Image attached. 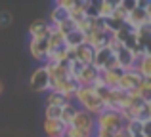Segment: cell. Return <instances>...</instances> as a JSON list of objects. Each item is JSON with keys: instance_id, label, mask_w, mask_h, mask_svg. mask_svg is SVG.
<instances>
[{"instance_id": "cell-14", "label": "cell", "mask_w": 151, "mask_h": 137, "mask_svg": "<svg viewBox=\"0 0 151 137\" xmlns=\"http://www.w3.org/2000/svg\"><path fill=\"white\" fill-rule=\"evenodd\" d=\"M63 44H65V34H61L58 29H52V33L48 34V46H50V52H54V50H59L63 48Z\"/></svg>"}, {"instance_id": "cell-10", "label": "cell", "mask_w": 151, "mask_h": 137, "mask_svg": "<svg viewBox=\"0 0 151 137\" xmlns=\"http://www.w3.org/2000/svg\"><path fill=\"white\" fill-rule=\"evenodd\" d=\"M82 107V111L84 112H88V114H92L94 118H96L98 114H100V112H103V103L100 99H98L96 95H92V97H88V99L84 101V103L81 105Z\"/></svg>"}, {"instance_id": "cell-2", "label": "cell", "mask_w": 151, "mask_h": 137, "mask_svg": "<svg viewBox=\"0 0 151 137\" xmlns=\"http://www.w3.org/2000/svg\"><path fill=\"white\" fill-rule=\"evenodd\" d=\"M71 126L94 137V131H96V118H94L92 114H88V112H84L82 109H78L75 118H73V122H71Z\"/></svg>"}, {"instance_id": "cell-3", "label": "cell", "mask_w": 151, "mask_h": 137, "mask_svg": "<svg viewBox=\"0 0 151 137\" xmlns=\"http://www.w3.org/2000/svg\"><path fill=\"white\" fill-rule=\"evenodd\" d=\"M31 89L37 93H42V92H48L50 89V76H48V70L44 67H38L37 70L33 72L31 76V82H29Z\"/></svg>"}, {"instance_id": "cell-5", "label": "cell", "mask_w": 151, "mask_h": 137, "mask_svg": "<svg viewBox=\"0 0 151 137\" xmlns=\"http://www.w3.org/2000/svg\"><path fill=\"white\" fill-rule=\"evenodd\" d=\"M142 84V76L136 72V70H128V72H122L121 80H119V86L117 89H121V92H130V89L138 88V86Z\"/></svg>"}, {"instance_id": "cell-26", "label": "cell", "mask_w": 151, "mask_h": 137, "mask_svg": "<svg viewBox=\"0 0 151 137\" xmlns=\"http://www.w3.org/2000/svg\"><path fill=\"white\" fill-rule=\"evenodd\" d=\"M75 2H77V0H59V2H55V8H59V10H63L67 13V11L75 6Z\"/></svg>"}, {"instance_id": "cell-11", "label": "cell", "mask_w": 151, "mask_h": 137, "mask_svg": "<svg viewBox=\"0 0 151 137\" xmlns=\"http://www.w3.org/2000/svg\"><path fill=\"white\" fill-rule=\"evenodd\" d=\"M92 57H94V50L90 46L82 44L78 48H75V61H78L82 65H92Z\"/></svg>"}, {"instance_id": "cell-22", "label": "cell", "mask_w": 151, "mask_h": 137, "mask_svg": "<svg viewBox=\"0 0 151 137\" xmlns=\"http://www.w3.org/2000/svg\"><path fill=\"white\" fill-rule=\"evenodd\" d=\"M67 19V13L63 10H59V8H54V10L50 11V25H54V27H58L61 21H65Z\"/></svg>"}, {"instance_id": "cell-24", "label": "cell", "mask_w": 151, "mask_h": 137, "mask_svg": "<svg viewBox=\"0 0 151 137\" xmlns=\"http://www.w3.org/2000/svg\"><path fill=\"white\" fill-rule=\"evenodd\" d=\"M55 29H58V31H59L61 34H69V33H73V31H75V23L71 21L69 17H67L65 21H61V23H59L58 27H55Z\"/></svg>"}, {"instance_id": "cell-20", "label": "cell", "mask_w": 151, "mask_h": 137, "mask_svg": "<svg viewBox=\"0 0 151 137\" xmlns=\"http://www.w3.org/2000/svg\"><path fill=\"white\" fill-rule=\"evenodd\" d=\"M92 95H94V86L90 84V86H78L73 97L77 99V103H78V105H82L86 99H88V97H92Z\"/></svg>"}, {"instance_id": "cell-28", "label": "cell", "mask_w": 151, "mask_h": 137, "mask_svg": "<svg viewBox=\"0 0 151 137\" xmlns=\"http://www.w3.org/2000/svg\"><path fill=\"white\" fill-rule=\"evenodd\" d=\"M8 21H10V13H2V15H0V25L6 27V25H8Z\"/></svg>"}, {"instance_id": "cell-6", "label": "cell", "mask_w": 151, "mask_h": 137, "mask_svg": "<svg viewBox=\"0 0 151 137\" xmlns=\"http://www.w3.org/2000/svg\"><path fill=\"white\" fill-rule=\"evenodd\" d=\"M54 25H50L46 19H37V21L31 23L29 27V34L33 38H48V34L52 33Z\"/></svg>"}, {"instance_id": "cell-29", "label": "cell", "mask_w": 151, "mask_h": 137, "mask_svg": "<svg viewBox=\"0 0 151 137\" xmlns=\"http://www.w3.org/2000/svg\"><path fill=\"white\" fill-rule=\"evenodd\" d=\"M132 137H145V135H142V133H136V135H132Z\"/></svg>"}, {"instance_id": "cell-23", "label": "cell", "mask_w": 151, "mask_h": 137, "mask_svg": "<svg viewBox=\"0 0 151 137\" xmlns=\"http://www.w3.org/2000/svg\"><path fill=\"white\" fill-rule=\"evenodd\" d=\"M63 137H92V135L84 133V131L77 130V128H73V126H65L63 128Z\"/></svg>"}, {"instance_id": "cell-16", "label": "cell", "mask_w": 151, "mask_h": 137, "mask_svg": "<svg viewBox=\"0 0 151 137\" xmlns=\"http://www.w3.org/2000/svg\"><path fill=\"white\" fill-rule=\"evenodd\" d=\"M115 10V2L111 0H101V2H96V11H98V17L101 19H109L113 15Z\"/></svg>"}, {"instance_id": "cell-12", "label": "cell", "mask_w": 151, "mask_h": 137, "mask_svg": "<svg viewBox=\"0 0 151 137\" xmlns=\"http://www.w3.org/2000/svg\"><path fill=\"white\" fill-rule=\"evenodd\" d=\"M134 70L140 74L142 78H151V55H144L134 63Z\"/></svg>"}, {"instance_id": "cell-7", "label": "cell", "mask_w": 151, "mask_h": 137, "mask_svg": "<svg viewBox=\"0 0 151 137\" xmlns=\"http://www.w3.org/2000/svg\"><path fill=\"white\" fill-rule=\"evenodd\" d=\"M98 74H100V70L96 67H92V65H84L82 70L78 72V76L75 78V82H77L78 86H90L94 84V82L98 80Z\"/></svg>"}, {"instance_id": "cell-27", "label": "cell", "mask_w": 151, "mask_h": 137, "mask_svg": "<svg viewBox=\"0 0 151 137\" xmlns=\"http://www.w3.org/2000/svg\"><path fill=\"white\" fill-rule=\"evenodd\" d=\"M111 137H132V135H130V133H128V131H126V130H124V126H122V128H121V130H117V131H115V133H113V135H111Z\"/></svg>"}, {"instance_id": "cell-9", "label": "cell", "mask_w": 151, "mask_h": 137, "mask_svg": "<svg viewBox=\"0 0 151 137\" xmlns=\"http://www.w3.org/2000/svg\"><path fill=\"white\" fill-rule=\"evenodd\" d=\"M132 8H134V2H115V10H113L111 19H115V21L124 25L126 17H128V11L132 10Z\"/></svg>"}, {"instance_id": "cell-30", "label": "cell", "mask_w": 151, "mask_h": 137, "mask_svg": "<svg viewBox=\"0 0 151 137\" xmlns=\"http://www.w3.org/2000/svg\"><path fill=\"white\" fill-rule=\"evenodd\" d=\"M2 89H4V86H2V82H0V93H2Z\"/></svg>"}, {"instance_id": "cell-1", "label": "cell", "mask_w": 151, "mask_h": 137, "mask_svg": "<svg viewBox=\"0 0 151 137\" xmlns=\"http://www.w3.org/2000/svg\"><path fill=\"white\" fill-rule=\"evenodd\" d=\"M96 128H103V130L109 131H117L122 128L121 116H119V111H103L96 116Z\"/></svg>"}, {"instance_id": "cell-13", "label": "cell", "mask_w": 151, "mask_h": 137, "mask_svg": "<svg viewBox=\"0 0 151 137\" xmlns=\"http://www.w3.org/2000/svg\"><path fill=\"white\" fill-rule=\"evenodd\" d=\"M63 124L59 120H44V131L48 137H61L63 135Z\"/></svg>"}, {"instance_id": "cell-21", "label": "cell", "mask_w": 151, "mask_h": 137, "mask_svg": "<svg viewBox=\"0 0 151 137\" xmlns=\"http://www.w3.org/2000/svg\"><path fill=\"white\" fill-rule=\"evenodd\" d=\"M67 17H69L75 25H77L78 21H82V19L86 17V15H84V8H82V2H75V6L67 11Z\"/></svg>"}, {"instance_id": "cell-8", "label": "cell", "mask_w": 151, "mask_h": 137, "mask_svg": "<svg viewBox=\"0 0 151 137\" xmlns=\"http://www.w3.org/2000/svg\"><path fill=\"white\" fill-rule=\"evenodd\" d=\"M77 88H78V84L73 80V78H65V80H61V82H58V84L54 86V89H50V92H58V93H61V95H65L67 99H73V95H75V92H77Z\"/></svg>"}, {"instance_id": "cell-17", "label": "cell", "mask_w": 151, "mask_h": 137, "mask_svg": "<svg viewBox=\"0 0 151 137\" xmlns=\"http://www.w3.org/2000/svg\"><path fill=\"white\" fill-rule=\"evenodd\" d=\"M111 52L107 48H100V50H94V57H92V67H96L98 70L103 69V65H105V61L109 59Z\"/></svg>"}, {"instance_id": "cell-18", "label": "cell", "mask_w": 151, "mask_h": 137, "mask_svg": "<svg viewBox=\"0 0 151 137\" xmlns=\"http://www.w3.org/2000/svg\"><path fill=\"white\" fill-rule=\"evenodd\" d=\"M84 44V34L82 33H78L77 29L73 31V33H69V34H65V48H78V46H82Z\"/></svg>"}, {"instance_id": "cell-4", "label": "cell", "mask_w": 151, "mask_h": 137, "mask_svg": "<svg viewBox=\"0 0 151 137\" xmlns=\"http://www.w3.org/2000/svg\"><path fill=\"white\" fill-rule=\"evenodd\" d=\"M29 50H31V55L37 61H44L46 55H48V52H50L48 38H31Z\"/></svg>"}, {"instance_id": "cell-15", "label": "cell", "mask_w": 151, "mask_h": 137, "mask_svg": "<svg viewBox=\"0 0 151 137\" xmlns=\"http://www.w3.org/2000/svg\"><path fill=\"white\" fill-rule=\"evenodd\" d=\"M77 111H78V109L73 105V101H71V103H67L65 107H61V116H59V122H61L63 126H71V122H73Z\"/></svg>"}, {"instance_id": "cell-19", "label": "cell", "mask_w": 151, "mask_h": 137, "mask_svg": "<svg viewBox=\"0 0 151 137\" xmlns=\"http://www.w3.org/2000/svg\"><path fill=\"white\" fill-rule=\"evenodd\" d=\"M67 103H71V101L58 92H48V95H46V107H65Z\"/></svg>"}, {"instance_id": "cell-25", "label": "cell", "mask_w": 151, "mask_h": 137, "mask_svg": "<svg viewBox=\"0 0 151 137\" xmlns=\"http://www.w3.org/2000/svg\"><path fill=\"white\" fill-rule=\"evenodd\" d=\"M61 107H46V120H59Z\"/></svg>"}]
</instances>
